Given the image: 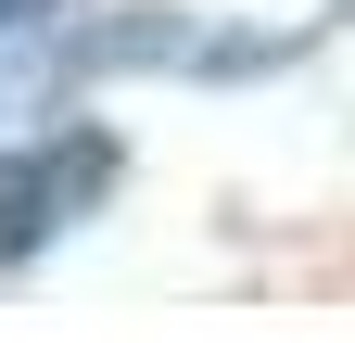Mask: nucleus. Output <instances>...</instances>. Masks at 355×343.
<instances>
[{"label": "nucleus", "instance_id": "nucleus-2", "mask_svg": "<svg viewBox=\"0 0 355 343\" xmlns=\"http://www.w3.org/2000/svg\"><path fill=\"white\" fill-rule=\"evenodd\" d=\"M38 26V0H0V64H13V38Z\"/></svg>", "mask_w": 355, "mask_h": 343}, {"label": "nucleus", "instance_id": "nucleus-1", "mask_svg": "<svg viewBox=\"0 0 355 343\" xmlns=\"http://www.w3.org/2000/svg\"><path fill=\"white\" fill-rule=\"evenodd\" d=\"M114 178H127V153L102 127H51V140L0 153V267H13V254H51L76 217H102Z\"/></svg>", "mask_w": 355, "mask_h": 343}]
</instances>
